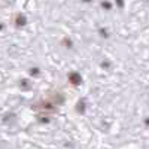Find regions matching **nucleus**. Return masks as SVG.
<instances>
[{
  "instance_id": "obj_1",
  "label": "nucleus",
  "mask_w": 149,
  "mask_h": 149,
  "mask_svg": "<svg viewBox=\"0 0 149 149\" xmlns=\"http://www.w3.org/2000/svg\"><path fill=\"white\" fill-rule=\"evenodd\" d=\"M39 107H40L42 110H45V112H52V110H55V107H54L51 103H49V102H43V103H40Z\"/></svg>"
},
{
  "instance_id": "obj_2",
  "label": "nucleus",
  "mask_w": 149,
  "mask_h": 149,
  "mask_svg": "<svg viewBox=\"0 0 149 149\" xmlns=\"http://www.w3.org/2000/svg\"><path fill=\"white\" fill-rule=\"evenodd\" d=\"M70 82H72L73 85L81 84V76H79L78 73H72V74H70Z\"/></svg>"
},
{
  "instance_id": "obj_3",
  "label": "nucleus",
  "mask_w": 149,
  "mask_h": 149,
  "mask_svg": "<svg viewBox=\"0 0 149 149\" xmlns=\"http://www.w3.org/2000/svg\"><path fill=\"white\" fill-rule=\"evenodd\" d=\"M17 24H18V26H24V24H26V18H24V17H18Z\"/></svg>"
},
{
  "instance_id": "obj_4",
  "label": "nucleus",
  "mask_w": 149,
  "mask_h": 149,
  "mask_svg": "<svg viewBox=\"0 0 149 149\" xmlns=\"http://www.w3.org/2000/svg\"><path fill=\"white\" fill-rule=\"evenodd\" d=\"M116 3H118L119 8H122V5H124V3H122V0H116Z\"/></svg>"
},
{
  "instance_id": "obj_5",
  "label": "nucleus",
  "mask_w": 149,
  "mask_h": 149,
  "mask_svg": "<svg viewBox=\"0 0 149 149\" xmlns=\"http://www.w3.org/2000/svg\"><path fill=\"white\" fill-rule=\"evenodd\" d=\"M0 29H2V26H0Z\"/></svg>"
}]
</instances>
